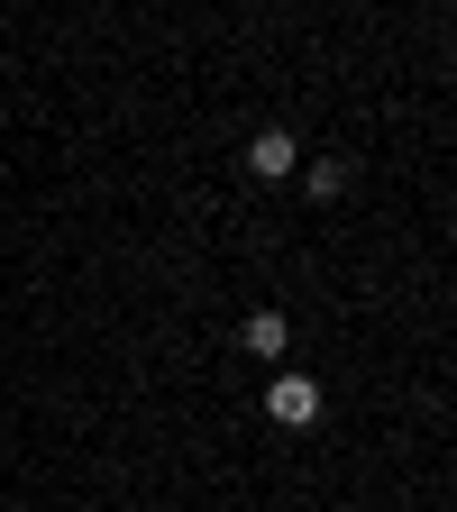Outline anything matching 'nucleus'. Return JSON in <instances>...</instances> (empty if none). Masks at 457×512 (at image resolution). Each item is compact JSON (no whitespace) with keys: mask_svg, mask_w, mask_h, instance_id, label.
Here are the masks:
<instances>
[{"mask_svg":"<svg viewBox=\"0 0 457 512\" xmlns=\"http://www.w3.org/2000/svg\"><path fill=\"white\" fill-rule=\"evenodd\" d=\"M311 192H320V202H339V192H348V165H339V156H320V165H311Z\"/></svg>","mask_w":457,"mask_h":512,"instance_id":"obj_4","label":"nucleus"},{"mask_svg":"<svg viewBox=\"0 0 457 512\" xmlns=\"http://www.w3.org/2000/svg\"><path fill=\"white\" fill-rule=\"evenodd\" d=\"M266 412H275V421H284V430H311V421H320V384H311V375H293V366H284V375H275V384H266Z\"/></svg>","mask_w":457,"mask_h":512,"instance_id":"obj_1","label":"nucleus"},{"mask_svg":"<svg viewBox=\"0 0 457 512\" xmlns=\"http://www.w3.org/2000/svg\"><path fill=\"white\" fill-rule=\"evenodd\" d=\"M284 339H293L284 311H247V348H256V357H284Z\"/></svg>","mask_w":457,"mask_h":512,"instance_id":"obj_3","label":"nucleus"},{"mask_svg":"<svg viewBox=\"0 0 457 512\" xmlns=\"http://www.w3.org/2000/svg\"><path fill=\"white\" fill-rule=\"evenodd\" d=\"M302 165V138H293V128H256V138H247V174H266V183H284Z\"/></svg>","mask_w":457,"mask_h":512,"instance_id":"obj_2","label":"nucleus"}]
</instances>
